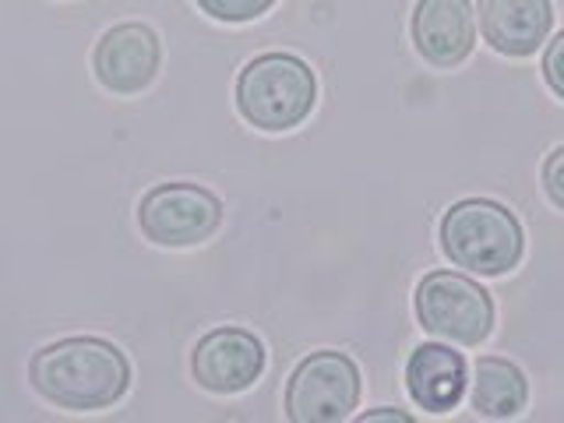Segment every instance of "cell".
<instances>
[{
	"label": "cell",
	"mask_w": 564,
	"mask_h": 423,
	"mask_svg": "<svg viewBox=\"0 0 564 423\" xmlns=\"http://www.w3.org/2000/svg\"><path fill=\"white\" fill-rule=\"evenodd\" d=\"M416 317L423 332L455 346H480L494 332V300L469 275L431 272L416 286Z\"/></svg>",
	"instance_id": "277c9868"
},
{
	"label": "cell",
	"mask_w": 564,
	"mask_h": 423,
	"mask_svg": "<svg viewBox=\"0 0 564 423\" xmlns=\"http://www.w3.org/2000/svg\"><path fill=\"white\" fill-rule=\"evenodd\" d=\"M198 8L226 25H240V22H254L264 11L275 8V0H198Z\"/></svg>",
	"instance_id": "4fadbf2b"
},
{
	"label": "cell",
	"mask_w": 564,
	"mask_h": 423,
	"mask_svg": "<svg viewBox=\"0 0 564 423\" xmlns=\"http://www.w3.org/2000/svg\"><path fill=\"white\" fill-rule=\"evenodd\" d=\"M159 64H163V46L159 35L141 22H123L102 32L93 53V70L102 88L117 96H138L155 82Z\"/></svg>",
	"instance_id": "ba28073f"
},
{
	"label": "cell",
	"mask_w": 564,
	"mask_h": 423,
	"mask_svg": "<svg viewBox=\"0 0 564 423\" xmlns=\"http://www.w3.org/2000/svg\"><path fill=\"white\" fill-rule=\"evenodd\" d=\"M360 423H413V416L402 410H375V413H364Z\"/></svg>",
	"instance_id": "2e32d148"
},
{
	"label": "cell",
	"mask_w": 564,
	"mask_h": 423,
	"mask_svg": "<svg viewBox=\"0 0 564 423\" xmlns=\"http://www.w3.org/2000/svg\"><path fill=\"white\" fill-rule=\"evenodd\" d=\"M543 191L561 212H564V145L554 149L543 163Z\"/></svg>",
	"instance_id": "9a60e30c"
},
{
	"label": "cell",
	"mask_w": 564,
	"mask_h": 423,
	"mask_svg": "<svg viewBox=\"0 0 564 423\" xmlns=\"http://www.w3.org/2000/svg\"><path fill=\"white\" fill-rule=\"evenodd\" d=\"M522 226L516 212L490 198H466L441 219V251L476 275H505L522 261Z\"/></svg>",
	"instance_id": "3957f363"
},
{
	"label": "cell",
	"mask_w": 564,
	"mask_h": 423,
	"mask_svg": "<svg viewBox=\"0 0 564 423\" xmlns=\"http://www.w3.org/2000/svg\"><path fill=\"white\" fill-rule=\"evenodd\" d=\"M473 410L487 420H511L525 410L529 381L522 370L501 357H480L473 364V388H469Z\"/></svg>",
	"instance_id": "7c38bea8"
},
{
	"label": "cell",
	"mask_w": 564,
	"mask_h": 423,
	"mask_svg": "<svg viewBox=\"0 0 564 423\" xmlns=\"http://www.w3.org/2000/svg\"><path fill=\"white\" fill-rule=\"evenodd\" d=\"M543 82L551 85L557 99H564V32H557L554 43L543 53Z\"/></svg>",
	"instance_id": "5bb4252c"
},
{
	"label": "cell",
	"mask_w": 564,
	"mask_h": 423,
	"mask_svg": "<svg viewBox=\"0 0 564 423\" xmlns=\"http://www.w3.org/2000/svg\"><path fill=\"white\" fill-rule=\"evenodd\" d=\"M191 370L205 392L237 395L251 388L264 370V346L254 332L226 325L208 332L191 352Z\"/></svg>",
	"instance_id": "52a82bcc"
},
{
	"label": "cell",
	"mask_w": 564,
	"mask_h": 423,
	"mask_svg": "<svg viewBox=\"0 0 564 423\" xmlns=\"http://www.w3.org/2000/svg\"><path fill=\"white\" fill-rule=\"evenodd\" d=\"M466 360L452 346L423 343L405 360V388L427 413H448L466 395Z\"/></svg>",
	"instance_id": "8fae6325"
},
{
	"label": "cell",
	"mask_w": 564,
	"mask_h": 423,
	"mask_svg": "<svg viewBox=\"0 0 564 423\" xmlns=\"http://www.w3.org/2000/svg\"><path fill=\"white\" fill-rule=\"evenodd\" d=\"M29 381L57 410L96 413L128 395L131 364L113 343L96 335H70L35 352L29 360Z\"/></svg>",
	"instance_id": "6da1fadb"
},
{
	"label": "cell",
	"mask_w": 564,
	"mask_h": 423,
	"mask_svg": "<svg viewBox=\"0 0 564 423\" xmlns=\"http://www.w3.org/2000/svg\"><path fill=\"white\" fill-rule=\"evenodd\" d=\"M223 223V205L198 184H159L138 205V226L159 247H194Z\"/></svg>",
	"instance_id": "8992f818"
},
{
	"label": "cell",
	"mask_w": 564,
	"mask_h": 423,
	"mask_svg": "<svg viewBox=\"0 0 564 423\" xmlns=\"http://www.w3.org/2000/svg\"><path fill=\"white\" fill-rule=\"evenodd\" d=\"M416 53L434 67H458L476 43L469 0H420L413 11Z\"/></svg>",
	"instance_id": "9c48e42d"
},
{
	"label": "cell",
	"mask_w": 564,
	"mask_h": 423,
	"mask_svg": "<svg viewBox=\"0 0 564 423\" xmlns=\"http://www.w3.org/2000/svg\"><path fill=\"white\" fill-rule=\"evenodd\" d=\"M360 402V370L346 352L322 349L296 364L286 384V413L293 423H339Z\"/></svg>",
	"instance_id": "5b68a950"
},
{
	"label": "cell",
	"mask_w": 564,
	"mask_h": 423,
	"mask_svg": "<svg viewBox=\"0 0 564 423\" xmlns=\"http://www.w3.org/2000/svg\"><path fill=\"white\" fill-rule=\"evenodd\" d=\"M317 102L314 70L293 53H261L237 78V110L261 131L300 128Z\"/></svg>",
	"instance_id": "7a4b0ae2"
},
{
	"label": "cell",
	"mask_w": 564,
	"mask_h": 423,
	"mask_svg": "<svg viewBox=\"0 0 564 423\" xmlns=\"http://www.w3.org/2000/svg\"><path fill=\"white\" fill-rule=\"evenodd\" d=\"M484 40L505 57H529L551 35V0H476Z\"/></svg>",
	"instance_id": "30bf717a"
}]
</instances>
